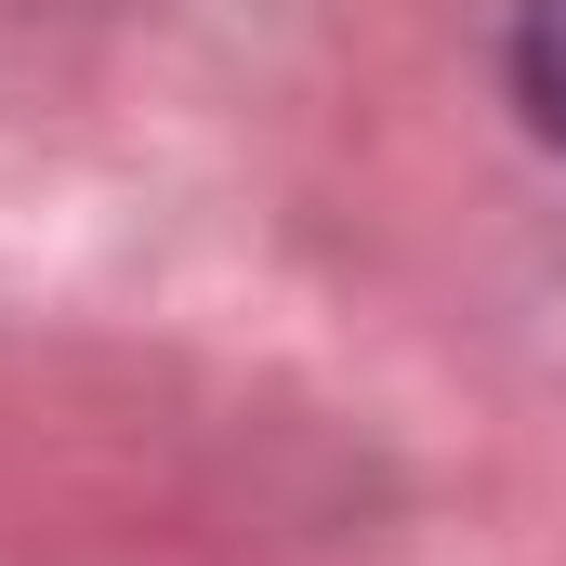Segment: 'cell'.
<instances>
[{"label": "cell", "mask_w": 566, "mask_h": 566, "mask_svg": "<svg viewBox=\"0 0 566 566\" xmlns=\"http://www.w3.org/2000/svg\"><path fill=\"white\" fill-rule=\"evenodd\" d=\"M514 93H527V119L566 145V0H527V13H514Z\"/></svg>", "instance_id": "obj_1"}]
</instances>
